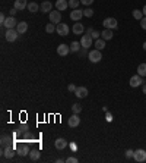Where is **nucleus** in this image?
I'll return each mask as SVG.
<instances>
[{"instance_id":"nucleus-18","label":"nucleus","mask_w":146,"mask_h":163,"mask_svg":"<svg viewBox=\"0 0 146 163\" xmlns=\"http://www.w3.org/2000/svg\"><path fill=\"white\" fill-rule=\"evenodd\" d=\"M13 7H15V9H18V10H24L25 7H28L27 0H15Z\"/></svg>"},{"instance_id":"nucleus-40","label":"nucleus","mask_w":146,"mask_h":163,"mask_svg":"<svg viewBox=\"0 0 146 163\" xmlns=\"http://www.w3.org/2000/svg\"><path fill=\"white\" fill-rule=\"evenodd\" d=\"M18 12H19V10H18V9H10V10H9V15H10V16H15V15L18 14Z\"/></svg>"},{"instance_id":"nucleus-32","label":"nucleus","mask_w":146,"mask_h":163,"mask_svg":"<svg viewBox=\"0 0 146 163\" xmlns=\"http://www.w3.org/2000/svg\"><path fill=\"white\" fill-rule=\"evenodd\" d=\"M9 143H10V137H7V135H3V137H2V146H3V147L9 146Z\"/></svg>"},{"instance_id":"nucleus-33","label":"nucleus","mask_w":146,"mask_h":163,"mask_svg":"<svg viewBox=\"0 0 146 163\" xmlns=\"http://www.w3.org/2000/svg\"><path fill=\"white\" fill-rule=\"evenodd\" d=\"M92 15H93V10L91 7H88V9L83 10V16H86V18H92Z\"/></svg>"},{"instance_id":"nucleus-12","label":"nucleus","mask_w":146,"mask_h":163,"mask_svg":"<svg viewBox=\"0 0 146 163\" xmlns=\"http://www.w3.org/2000/svg\"><path fill=\"white\" fill-rule=\"evenodd\" d=\"M69 53H70V46L60 44L59 47H57V54H59V56H67Z\"/></svg>"},{"instance_id":"nucleus-43","label":"nucleus","mask_w":146,"mask_h":163,"mask_svg":"<svg viewBox=\"0 0 146 163\" xmlns=\"http://www.w3.org/2000/svg\"><path fill=\"white\" fill-rule=\"evenodd\" d=\"M86 50H88V49H83V47H82V52H80V54H82V56H85V54H86Z\"/></svg>"},{"instance_id":"nucleus-13","label":"nucleus","mask_w":146,"mask_h":163,"mask_svg":"<svg viewBox=\"0 0 146 163\" xmlns=\"http://www.w3.org/2000/svg\"><path fill=\"white\" fill-rule=\"evenodd\" d=\"M75 95H76L78 99H85L88 95V88L86 87H78L76 91H75Z\"/></svg>"},{"instance_id":"nucleus-36","label":"nucleus","mask_w":146,"mask_h":163,"mask_svg":"<svg viewBox=\"0 0 146 163\" xmlns=\"http://www.w3.org/2000/svg\"><path fill=\"white\" fill-rule=\"evenodd\" d=\"M80 3L85 5V6H91V5L93 3V0H80Z\"/></svg>"},{"instance_id":"nucleus-42","label":"nucleus","mask_w":146,"mask_h":163,"mask_svg":"<svg viewBox=\"0 0 146 163\" xmlns=\"http://www.w3.org/2000/svg\"><path fill=\"white\" fill-rule=\"evenodd\" d=\"M111 119H113L111 113H108V112H107V121H108V122H111Z\"/></svg>"},{"instance_id":"nucleus-15","label":"nucleus","mask_w":146,"mask_h":163,"mask_svg":"<svg viewBox=\"0 0 146 163\" xmlns=\"http://www.w3.org/2000/svg\"><path fill=\"white\" fill-rule=\"evenodd\" d=\"M40 9H41V12H44V14H50L51 9H53V3L51 2H42Z\"/></svg>"},{"instance_id":"nucleus-19","label":"nucleus","mask_w":146,"mask_h":163,"mask_svg":"<svg viewBox=\"0 0 146 163\" xmlns=\"http://www.w3.org/2000/svg\"><path fill=\"white\" fill-rule=\"evenodd\" d=\"M83 31H85V27L80 24V21H79V22H76V24L73 25V33H75L76 35H80Z\"/></svg>"},{"instance_id":"nucleus-3","label":"nucleus","mask_w":146,"mask_h":163,"mask_svg":"<svg viewBox=\"0 0 146 163\" xmlns=\"http://www.w3.org/2000/svg\"><path fill=\"white\" fill-rule=\"evenodd\" d=\"M102 25H104L107 29H117L119 22H117L115 18H105V19L102 21Z\"/></svg>"},{"instance_id":"nucleus-31","label":"nucleus","mask_w":146,"mask_h":163,"mask_svg":"<svg viewBox=\"0 0 146 163\" xmlns=\"http://www.w3.org/2000/svg\"><path fill=\"white\" fill-rule=\"evenodd\" d=\"M79 3H80V0H69V7H72V9H78Z\"/></svg>"},{"instance_id":"nucleus-10","label":"nucleus","mask_w":146,"mask_h":163,"mask_svg":"<svg viewBox=\"0 0 146 163\" xmlns=\"http://www.w3.org/2000/svg\"><path fill=\"white\" fill-rule=\"evenodd\" d=\"M16 25H18V21L15 19V16H7L6 21H5V24H3V27L7 28V29L16 28Z\"/></svg>"},{"instance_id":"nucleus-5","label":"nucleus","mask_w":146,"mask_h":163,"mask_svg":"<svg viewBox=\"0 0 146 163\" xmlns=\"http://www.w3.org/2000/svg\"><path fill=\"white\" fill-rule=\"evenodd\" d=\"M93 44V38L91 34H86V35H82V38H80V46L83 49H89L91 46Z\"/></svg>"},{"instance_id":"nucleus-6","label":"nucleus","mask_w":146,"mask_h":163,"mask_svg":"<svg viewBox=\"0 0 146 163\" xmlns=\"http://www.w3.org/2000/svg\"><path fill=\"white\" fill-rule=\"evenodd\" d=\"M133 159L136 162H146V150L143 149H137L133 154Z\"/></svg>"},{"instance_id":"nucleus-38","label":"nucleus","mask_w":146,"mask_h":163,"mask_svg":"<svg viewBox=\"0 0 146 163\" xmlns=\"http://www.w3.org/2000/svg\"><path fill=\"white\" fill-rule=\"evenodd\" d=\"M66 163H78V159L76 157H67Z\"/></svg>"},{"instance_id":"nucleus-14","label":"nucleus","mask_w":146,"mask_h":163,"mask_svg":"<svg viewBox=\"0 0 146 163\" xmlns=\"http://www.w3.org/2000/svg\"><path fill=\"white\" fill-rule=\"evenodd\" d=\"M67 6H69V2L67 0H56V9L60 10V12L66 10Z\"/></svg>"},{"instance_id":"nucleus-7","label":"nucleus","mask_w":146,"mask_h":163,"mask_svg":"<svg viewBox=\"0 0 146 163\" xmlns=\"http://www.w3.org/2000/svg\"><path fill=\"white\" fill-rule=\"evenodd\" d=\"M56 31H57V34L61 35V37H67L70 29H69V27H67V24H57Z\"/></svg>"},{"instance_id":"nucleus-37","label":"nucleus","mask_w":146,"mask_h":163,"mask_svg":"<svg viewBox=\"0 0 146 163\" xmlns=\"http://www.w3.org/2000/svg\"><path fill=\"white\" fill-rule=\"evenodd\" d=\"M76 88H78V87H76L75 84H69V87H67V90H69L70 93H75V91H76Z\"/></svg>"},{"instance_id":"nucleus-46","label":"nucleus","mask_w":146,"mask_h":163,"mask_svg":"<svg viewBox=\"0 0 146 163\" xmlns=\"http://www.w3.org/2000/svg\"><path fill=\"white\" fill-rule=\"evenodd\" d=\"M143 50H146V41L143 43Z\"/></svg>"},{"instance_id":"nucleus-24","label":"nucleus","mask_w":146,"mask_h":163,"mask_svg":"<svg viewBox=\"0 0 146 163\" xmlns=\"http://www.w3.org/2000/svg\"><path fill=\"white\" fill-rule=\"evenodd\" d=\"M93 46H95V49H98V50H102V49L105 47V40L104 38H98V40H95Z\"/></svg>"},{"instance_id":"nucleus-45","label":"nucleus","mask_w":146,"mask_h":163,"mask_svg":"<svg viewBox=\"0 0 146 163\" xmlns=\"http://www.w3.org/2000/svg\"><path fill=\"white\" fill-rule=\"evenodd\" d=\"M142 12H143V15H145V16H146V5H145V6H143V9H142Z\"/></svg>"},{"instance_id":"nucleus-27","label":"nucleus","mask_w":146,"mask_h":163,"mask_svg":"<svg viewBox=\"0 0 146 163\" xmlns=\"http://www.w3.org/2000/svg\"><path fill=\"white\" fill-rule=\"evenodd\" d=\"M137 74L140 76H146V63H140L137 66Z\"/></svg>"},{"instance_id":"nucleus-23","label":"nucleus","mask_w":146,"mask_h":163,"mask_svg":"<svg viewBox=\"0 0 146 163\" xmlns=\"http://www.w3.org/2000/svg\"><path fill=\"white\" fill-rule=\"evenodd\" d=\"M29 151H31L29 147L25 146V144H22L19 149H18V154H19V156H27V154H29Z\"/></svg>"},{"instance_id":"nucleus-44","label":"nucleus","mask_w":146,"mask_h":163,"mask_svg":"<svg viewBox=\"0 0 146 163\" xmlns=\"http://www.w3.org/2000/svg\"><path fill=\"white\" fill-rule=\"evenodd\" d=\"M142 91H143V94H146V84L142 85Z\"/></svg>"},{"instance_id":"nucleus-39","label":"nucleus","mask_w":146,"mask_h":163,"mask_svg":"<svg viewBox=\"0 0 146 163\" xmlns=\"http://www.w3.org/2000/svg\"><path fill=\"white\" fill-rule=\"evenodd\" d=\"M133 154H134V151H133V150H126V157H129V159H130V157H133Z\"/></svg>"},{"instance_id":"nucleus-34","label":"nucleus","mask_w":146,"mask_h":163,"mask_svg":"<svg viewBox=\"0 0 146 163\" xmlns=\"http://www.w3.org/2000/svg\"><path fill=\"white\" fill-rule=\"evenodd\" d=\"M91 35H92V38H93V40H98V38H101V33H98V31H95V29H93L92 33H91Z\"/></svg>"},{"instance_id":"nucleus-25","label":"nucleus","mask_w":146,"mask_h":163,"mask_svg":"<svg viewBox=\"0 0 146 163\" xmlns=\"http://www.w3.org/2000/svg\"><path fill=\"white\" fill-rule=\"evenodd\" d=\"M40 156H41V153H40V150H31L29 151V157H31V160H38L40 159Z\"/></svg>"},{"instance_id":"nucleus-29","label":"nucleus","mask_w":146,"mask_h":163,"mask_svg":"<svg viewBox=\"0 0 146 163\" xmlns=\"http://www.w3.org/2000/svg\"><path fill=\"white\" fill-rule=\"evenodd\" d=\"M72 112L73 113H76V115H79L80 112H82V106H80L79 103H75L72 106Z\"/></svg>"},{"instance_id":"nucleus-22","label":"nucleus","mask_w":146,"mask_h":163,"mask_svg":"<svg viewBox=\"0 0 146 163\" xmlns=\"http://www.w3.org/2000/svg\"><path fill=\"white\" fill-rule=\"evenodd\" d=\"M101 35H102V38L105 41H108V40H111L113 38V35H114V33H113V29H104L102 33H101Z\"/></svg>"},{"instance_id":"nucleus-20","label":"nucleus","mask_w":146,"mask_h":163,"mask_svg":"<svg viewBox=\"0 0 146 163\" xmlns=\"http://www.w3.org/2000/svg\"><path fill=\"white\" fill-rule=\"evenodd\" d=\"M16 29H18V33L19 34H24V33H27L28 31V24L27 22H18V25H16Z\"/></svg>"},{"instance_id":"nucleus-2","label":"nucleus","mask_w":146,"mask_h":163,"mask_svg":"<svg viewBox=\"0 0 146 163\" xmlns=\"http://www.w3.org/2000/svg\"><path fill=\"white\" fill-rule=\"evenodd\" d=\"M18 37H19V33H18V29H16V28L7 29L6 34H5V38H6L9 43H13V41H16V40H18Z\"/></svg>"},{"instance_id":"nucleus-16","label":"nucleus","mask_w":146,"mask_h":163,"mask_svg":"<svg viewBox=\"0 0 146 163\" xmlns=\"http://www.w3.org/2000/svg\"><path fill=\"white\" fill-rule=\"evenodd\" d=\"M54 146H56L57 150H64L67 147V141L64 138H57V140L54 141Z\"/></svg>"},{"instance_id":"nucleus-17","label":"nucleus","mask_w":146,"mask_h":163,"mask_svg":"<svg viewBox=\"0 0 146 163\" xmlns=\"http://www.w3.org/2000/svg\"><path fill=\"white\" fill-rule=\"evenodd\" d=\"M15 156V150L12 146H6L5 150H3V157H6V159H12Z\"/></svg>"},{"instance_id":"nucleus-26","label":"nucleus","mask_w":146,"mask_h":163,"mask_svg":"<svg viewBox=\"0 0 146 163\" xmlns=\"http://www.w3.org/2000/svg\"><path fill=\"white\" fill-rule=\"evenodd\" d=\"M132 15H133V18H134V19H137V21H140L143 16H145V15H143V12H142V10H139V9H134V10L132 12Z\"/></svg>"},{"instance_id":"nucleus-28","label":"nucleus","mask_w":146,"mask_h":163,"mask_svg":"<svg viewBox=\"0 0 146 163\" xmlns=\"http://www.w3.org/2000/svg\"><path fill=\"white\" fill-rule=\"evenodd\" d=\"M80 47H82V46H80V43H78V41H73L72 44H70V52L76 53V52H79Z\"/></svg>"},{"instance_id":"nucleus-4","label":"nucleus","mask_w":146,"mask_h":163,"mask_svg":"<svg viewBox=\"0 0 146 163\" xmlns=\"http://www.w3.org/2000/svg\"><path fill=\"white\" fill-rule=\"evenodd\" d=\"M143 76H140L139 74L137 75H133L132 78H130V82H129V84H130V87H132V88H137V87H140V85H143Z\"/></svg>"},{"instance_id":"nucleus-9","label":"nucleus","mask_w":146,"mask_h":163,"mask_svg":"<svg viewBox=\"0 0 146 163\" xmlns=\"http://www.w3.org/2000/svg\"><path fill=\"white\" fill-rule=\"evenodd\" d=\"M50 22L51 24H60V21H61V14H60V10H51L50 12Z\"/></svg>"},{"instance_id":"nucleus-11","label":"nucleus","mask_w":146,"mask_h":163,"mask_svg":"<svg viewBox=\"0 0 146 163\" xmlns=\"http://www.w3.org/2000/svg\"><path fill=\"white\" fill-rule=\"evenodd\" d=\"M82 18H83V10H80V9H73L72 12H70V19L72 21L79 22Z\"/></svg>"},{"instance_id":"nucleus-41","label":"nucleus","mask_w":146,"mask_h":163,"mask_svg":"<svg viewBox=\"0 0 146 163\" xmlns=\"http://www.w3.org/2000/svg\"><path fill=\"white\" fill-rule=\"evenodd\" d=\"M5 21H6V16H5V15L2 14V15H0V24L3 25V24H5Z\"/></svg>"},{"instance_id":"nucleus-35","label":"nucleus","mask_w":146,"mask_h":163,"mask_svg":"<svg viewBox=\"0 0 146 163\" xmlns=\"http://www.w3.org/2000/svg\"><path fill=\"white\" fill-rule=\"evenodd\" d=\"M140 27H142V29L146 31V16H143V18L140 19Z\"/></svg>"},{"instance_id":"nucleus-1","label":"nucleus","mask_w":146,"mask_h":163,"mask_svg":"<svg viewBox=\"0 0 146 163\" xmlns=\"http://www.w3.org/2000/svg\"><path fill=\"white\" fill-rule=\"evenodd\" d=\"M88 59L92 62V63H98V62H101V59H102L101 50H98V49H95V50H91V52L88 53Z\"/></svg>"},{"instance_id":"nucleus-30","label":"nucleus","mask_w":146,"mask_h":163,"mask_svg":"<svg viewBox=\"0 0 146 163\" xmlns=\"http://www.w3.org/2000/svg\"><path fill=\"white\" fill-rule=\"evenodd\" d=\"M46 31L48 33V34L54 33V31H56V24H47V25H46Z\"/></svg>"},{"instance_id":"nucleus-21","label":"nucleus","mask_w":146,"mask_h":163,"mask_svg":"<svg viewBox=\"0 0 146 163\" xmlns=\"http://www.w3.org/2000/svg\"><path fill=\"white\" fill-rule=\"evenodd\" d=\"M28 10H29L31 14H37V12L40 10V5L35 3V2H31V3H28Z\"/></svg>"},{"instance_id":"nucleus-8","label":"nucleus","mask_w":146,"mask_h":163,"mask_svg":"<svg viewBox=\"0 0 146 163\" xmlns=\"http://www.w3.org/2000/svg\"><path fill=\"white\" fill-rule=\"evenodd\" d=\"M79 123H80V118H79V115H76V113H73V115L67 119V125H69L70 128L79 126Z\"/></svg>"}]
</instances>
